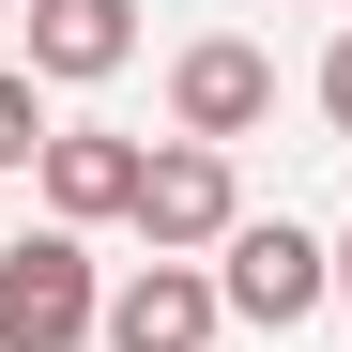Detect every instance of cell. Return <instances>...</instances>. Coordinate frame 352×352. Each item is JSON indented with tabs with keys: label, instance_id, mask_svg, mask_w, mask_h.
I'll use <instances>...</instances> for the list:
<instances>
[{
	"label": "cell",
	"instance_id": "1",
	"mask_svg": "<svg viewBox=\"0 0 352 352\" xmlns=\"http://www.w3.org/2000/svg\"><path fill=\"white\" fill-rule=\"evenodd\" d=\"M0 352H107V276H92L77 230L0 245Z\"/></svg>",
	"mask_w": 352,
	"mask_h": 352
},
{
	"label": "cell",
	"instance_id": "2",
	"mask_svg": "<svg viewBox=\"0 0 352 352\" xmlns=\"http://www.w3.org/2000/svg\"><path fill=\"white\" fill-rule=\"evenodd\" d=\"M214 291H230V322L291 337V322L337 307V245H322V230H291V214H245V230L214 245Z\"/></svg>",
	"mask_w": 352,
	"mask_h": 352
},
{
	"label": "cell",
	"instance_id": "3",
	"mask_svg": "<svg viewBox=\"0 0 352 352\" xmlns=\"http://www.w3.org/2000/svg\"><path fill=\"white\" fill-rule=\"evenodd\" d=\"M138 261H214L230 230H245V184H230V153H199V138H168L153 168H138Z\"/></svg>",
	"mask_w": 352,
	"mask_h": 352
},
{
	"label": "cell",
	"instance_id": "4",
	"mask_svg": "<svg viewBox=\"0 0 352 352\" xmlns=\"http://www.w3.org/2000/svg\"><path fill=\"white\" fill-rule=\"evenodd\" d=\"M168 123H184L199 153H230V138H261V123H276V62H261L245 31H199L184 62H168Z\"/></svg>",
	"mask_w": 352,
	"mask_h": 352
},
{
	"label": "cell",
	"instance_id": "5",
	"mask_svg": "<svg viewBox=\"0 0 352 352\" xmlns=\"http://www.w3.org/2000/svg\"><path fill=\"white\" fill-rule=\"evenodd\" d=\"M214 322H230L214 261H138L107 291V352H214Z\"/></svg>",
	"mask_w": 352,
	"mask_h": 352
},
{
	"label": "cell",
	"instance_id": "6",
	"mask_svg": "<svg viewBox=\"0 0 352 352\" xmlns=\"http://www.w3.org/2000/svg\"><path fill=\"white\" fill-rule=\"evenodd\" d=\"M138 138H107V123H62V138H46V168H31V184H46V230H107V214H138Z\"/></svg>",
	"mask_w": 352,
	"mask_h": 352
},
{
	"label": "cell",
	"instance_id": "7",
	"mask_svg": "<svg viewBox=\"0 0 352 352\" xmlns=\"http://www.w3.org/2000/svg\"><path fill=\"white\" fill-rule=\"evenodd\" d=\"M138 62V0H31V77H123Z\"/></svg>",
	"mask_w": 352,
	"mask_h": 352
},
{
	"label": "cell",
	"instance_id": "8",
	"mask_svg": "<svg viewBox=\"0 0 352 352\" xmlns=\"http://www.w3.org/2000/svg\"><path fill=\"white\" fill-rule=\"evenodd\" d=\"M46 138H62V123H46V77L0 62V168H46Z\"/></svg>",
	"mask_w": 352,
	"mask_h": 352
},
{
	"label": "cell",
	"instance_id": "9",
	"mask_svg": "<svg viewBox=\"0 0 352 352\" xmlns=\"http://www.w3.org/2000/svg\"><path fill=\"white\" fill-rule=\"evenodd\" d=\"M322 123H337V138H352V31H337V46H322Z\"/></svg>",
	"mask_w": 352,
	"mask_h": 352
},
{
	"label": "cell",
	"instance_id": "10",
	"mask_svg": "<svg viewBox=\"0 0 352 352\" xmlns=\"http://www.w3.org/2000/svg\"><path fill=\"white\" fill-rule=\"evenodd\" d=\"M337 307H352V230H337Z\"/></svg>",
	"mask_w": 352,
	"mask_h": 352
},
{
	"label": "cell",
	"instance_id": "11",
	"mask_svg": "<svg viewBox=\"0 0 352 352\" xmlns=\"http://www.w3.org/2000/svg\"><path fill=\"white\" fill-rule=\"evenodd\" d=\"M337 16H352V0H337Z\"/></svg>",
	"mask_w": 352,
	"mask_h": 352
}]
</instances>
